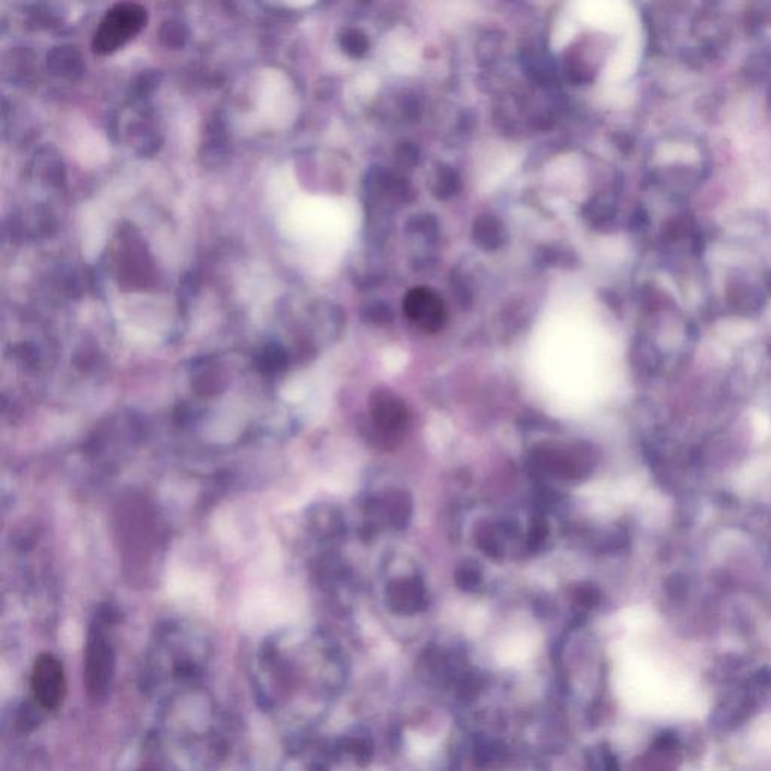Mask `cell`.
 <instances>
[{
  "mask_svg": "<svg viewBox=\"0 0 771 771\" xmlns=\"http://www.w3.org/2000/svg\"><path fill=\"white\" fill-rule=\"evenodd\" d=\"M371 415L375 427L387 436H396L408 425V413L404 403L389 390H377L372 395Z\"/></svg>",
  "mask_w": 771,
  "mask_h": 771,
  "instance_id": "5b68a950",
  "label": "cell"
},
{
  "mask_svg": "<svg viewBox=\"0 0 771 771\" xmlns=\"http://www.w3.org/2000/svg\"><path fill=\"white\" fill-rule=\"evenodd\" d=\"M675 744H677V738L672 734L660 735V738L657 740V747L661 748V751H667V748L675 747Z\"/></svg>",
  "mask_w": 771,
  "mask_h": 771,
  "instance_id": "8992f818",
  "label": "cell"
},
{
  "mask_svg": "<svg viewBox=\"0 0 771 771\" xmlns=\"http://www.w3.org/2000/svg\"><path fill=\"white\" fill-rule=\"evenodd\" d=\"M408 321L425 333H437L446 322V309L441 299L430 288H413L404 299Z\"/></svg>",
  "mask_w": 771,
  "mask_h": 771,
  "instance_id": "277c9868",
  "label": "cell"
},
{
  "mask_svg": "<svg viewBox=\"0 0 771 771\" xmlns=\"http://www.w3.org/2000/svg\"><path fill=\"white\" fill-rule=\"evenodd\" d=\"M146 23V11L136 4L113 6L101 20L94 38V50L107 54L123 47L137 35Z\"/></svg>",
  "mask_w": 771,
  "mask_h": 771,
  "instance_id": "6da1fadb",
  "label": "cell"
},
{
  "mask_svg": "<svg viewBox=\"0 0 771 771\" xmlns=\"http://www.w3.org/2000/svg\"><path fill=\"white\" fill-rule=\"evenodd\" d=\"M32 691L44 710H56L67 693V681L61 661L51 654L38 657L32 670Z\"/></svg>",
  "mask_w": 771,
  "mask_h": 771,
  "instance_id": "3957f363",
  "label": "cell"
},
{
  "mask_svg": "<svg viewBox=\"0 0 771 771\" xmlns=\"http://www.w3.org/2000/svg\"><path fill=\"white\" fill-rule=\"evenodd\" d=\"M115 654L111 644L100 634L89 637L84 656V686L92 701H103L112 687Z\"/></svg>",
  "mask_w": 771,
  "mask_h": 771,
  "instance_id": "7a4b0ae2",
  "label": "cell"
}]
</instances>
